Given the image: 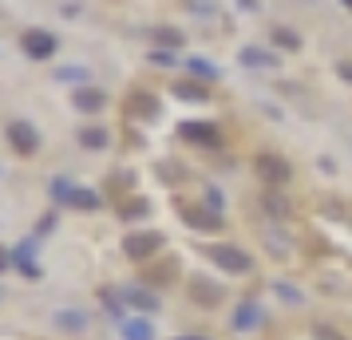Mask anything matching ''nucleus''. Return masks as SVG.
Returning a JSON list of instances; mask_svg holds the SVG:
<instances>
[{"mask_svg": "<svg viewBox=\"0 0 352 340\" xmlns=\"http://www.w3.org/2000/svg\"><path fill=\"white\" fill-rule=\"evenodd\" d=\"M159 245H162V234L143 229V234H127V238H123V253L135 258V261H146V258H155V253H159Z\"/></svg>", "mask_w": 352, "mask_h": 340, "instance_id": "f257e3e1", "label": "nucleus"}, {"mask_svg": "<svg viewBox=\"0 0 352 340\" xmlns=\"http://www.w3.org/2000/svg\"><path fill=\"white\" fill-rule=\"evenodd\" d=\"M210 258L218 261L226 273H250V265H254V261L245 258L241 249H234V245H214V249H210Z\"/></svg>", "mask_w": 352, "mask_h": 340, "instance_id": "f03ea898", "label": "nucleus"}, {"mask_svg": "<svg viewBox=\"0 0 352 340\" xmlns=\"http://www.w3.org/2000/svg\"><path fill=\"white\" fill-rule=\"evenodd\" d=\"M24 52H28L32 60H48L52 52H56V36L44 32V28H32V32H24Z\"/></svg>", "mask_w": 352, "mask_h": 340, "instance_id": "7ed1b4c3", "label": "nucleus"}, {"mask_svg": "<svg viewBox=\"0 0 352 340\" xmlns=\"http://www.w3.org/2000/svg\"><path fill=\"white\" fill-rule=\"evenodd\" d=\"M8 143L16 146L20 155H32L36 146H40V135H36L32 123H12V127H8Z\"/></svg>", "mask_w": 352, "mask_h": 340, "instance_id": "20e7f679", "label": "nucleus"}, {"mask_svg": "<svg viewBox=\"0 0 352 340\" xmlns=\"http://www.w3.org/2000/svg\"><path fill=\"white\" fill-rule=\"evenodd\" d=\"M257 174H261L265 182H273V186H277V182H285V179H289V166H285V159L261 155V159H257Z\"/></svg>", "mask_w": 352, "mask_h": 340, "instance_id": "39448f33", "label": "nucleus"}, {"mask_svg": "<svg viewBox=\"0 0 352 340\" xmlns=\"http://www.w3.org/2000/svg\"><path fill=\"white\" fill-rule=\"evenodd\" d=\"M182 218H190L194 229H218V214L214 210H198V206H182Z\"/></svg>", "mask_w": 352, "mask_h": 340, "instance_id": "423d86ee", "label": "nucleus"}, {"mask_svg": "<svg viewBox=\"0 0 352 340\" xmlns=\"http://www.w3.org/2000/svg\"><path fill=\"white\" fill-rule=\"evenodd\" d=\"M182 135L194 143H218V127H210V123H182Z\"/></svg>", "mask_w": 352, "mask_h": 340, "instance_id": "0eeeda50", "label": "nucleus"}, {"mask_svg": "<svg viewBox=\"0 0 352 340\" xmlns=\"http://www.w3.org/2000/svg\"><path fill=\"white\" fill-rule=\"evenodd\" d=\"M56 324H60L64 332H83V324H87V317H83L80 308H64V313H56Z\"/></svg>", "mask_w": 352, "mask_h": 340, "instance_id": "6e6552de", "label": "nucleus"}, {"mask_svg": "<svg viewBox=\"0 0 352 340\" xmlns=\"http://www.w3.org/2000/svg\"><path fill=\"white\" fill-rule=\"evenodd\" d=\"M119 328H123V340H151L155 337L146 321H119Z\"/></svg>", "mask_w": 352, "mask_h": 340, "instance_id": "1a4fd4ad", "label": "nucleus"}, {"mask_svg": "<svg viewBox=\"0 0 352 340\" xmlns=\"http://www.w3.org/2000/svg\"><path fill=\"white\" fill-rule=\"evenodd\" d=\"M186 71H190V76H198V80H218V67L210 64V60H198V56H190V60H186Z\"/></svg>", "mask_w": 352, "mask_h": 340, "instance_id": "9d476101", "label": "nucleus"}, {"mask_svg": "<svg viewBox=\"0 0 352 340\" xmlns=\"http://www.w3.org/2000/svg\"><path fill=\"white\" fill-rule=\"evenodd\" d=\"M103 103H107L103 91H76V107H80V111H99Z\"/></svg>", "mask_w": 352, "mask_h": 340, "instance_id": "9b49d317", "label": "nucleus"}, {"mask_svg": "<svg viewBox=\"0 0 352 340\" xmlns=\"http://www.w3.org/2000/svg\"><path fill=\"white\" fill-rule=\"evenodd\" d=\"M241 64H257V67H277V60H273L270 52H261V48H241Z\"/></svg>", "mask_w": 352, "mask_h": 340, "instance_id": "f8f14e48", "label": "nucleus"}, {"mask_svg": "<svg viewBox=\"0 0 352 340\" xmlns=\"http://www.w3.org/2000/svg\"><path fill=\"white\" fill-rule=\"evenodd\" d=\"M80 143L103 150V146H107V131H103V127H87V131H80Z\"/></svg>", "mask_w": 352, "mask_h": 340, "instance_id": "ddd939ff", "label": "nucleus"}, {"mask_svg": "<svg viewBox=\"0 0 352 340\" xmlns=\"http://www.w3.org/2000/svg\"><path fill=\"white\" fill-rule=\"evenodd\" d=\"M175 95L186 99V103H202V99H206V91H202L198 83H175Z\"/></svg>", "mask_w": 352, "mask_h": 340, "instance_id": "4468645a", "label": "nucleus"}, {"mask_svg": "<svg viewBox=\"0 0 352 340\" xmlns=\"http://www.w3.org/2000/svg\"><path fill=\"white\" fill-rule=\"evenodd\" d=\"M257 317H261V313H257V305H250V301H245V305L238 308V317H234V324H238V328H254V324H257Z\"/></svg>", "mask_w": 352, "mask_h": 340, "instance_id": "2eb2a0df", "label": "nucleus"}, {"mask_svg": "<svg viewBox=\"0 0 352 340\" xmlns=\"http://www.w3.org/2000/svg\"><path fill=\"white\" fill-rule=\"evenodd\" d=\"M123 297H127L131 305H139V308H159V301H155V297H151V293H123Z\"/></svg>", "mask_w": 352, "mask_h": 340, "instance_id": "dca6fc26", "label": "nucleus"}, {"mask_svg": "<svg viewBox=\"0 0 352 340\" xmlns=\"http://www.w3.org/2000/svg\"><path fill=\"white\" fill-rule=\"evenodd\" d=\"M72 206H80V210H87V206H91V210H96L99 198L91 194V190H76V194H72Z\"/></svg>", "mask_w": 352, "mask_h": 340, "instance_id": "f3484780", "label": "nucleus"}, {"mask_svg": "<svg viewBox=\"0 0 352 340\" xmlns=\"http://www.w3.org/2000/svg\"><path fill=\"white\" fill-rule=\"evenodd\" d=\"M155 40H159V44H166V48H178V44H182V36H178L175 28H159V32H155Z\"/></svg>", "mask_w": 352, "mask_h": 340, "instance_id": "a211bd4d", "label": "nucleus"}, {"mask_svg": "<svg viewBox=\"0 0 352 340\" xmlns=\"http://www.w3.org/2000/svg\"><path fill=\"white\" fill-rule=\"evenodd\" d=\"M273 40H277V44H285V48H301V40L289 32V28H277V32H273Z\"/></svg>", "mask_w": 352, "mask_h": 340, "instance_id": "6ab92c4d", "label": "nucleus"}, {"mask_svg": "<svg viewBox=\"0 0 352 340\" xmlns=\"http://www.w3.org/2000/svg\"><path fill=\"white\" fill-rule=\"evenodd\" d=\"M313 337H317V340H344L340 332H333L329 324H317V328H313Z\"/></svg>", "mask_w": 352, "mask_h": 340, "instance_id": "aec40b11", "label": "nucleus"}, {"mask_svg": "<svg viewBox=\"0 0 352 340\" xmlns=\"http://www.w3.org/2000/svg\"><path fill=\"white\" fill-rule=\"evenodd\" d=\"M139 214H146V202H131V206H123V218H139Z\"/></svg>", "mask_w": 352, "mask_h": 340, "instance_id": "412c9836", "label": "nucleus"}, {"mask_svg": "<svg viewBox=\"0 0 352 340\" xmlns=\"http://www.w3.org/2000/svg\"><path fill=\"white\" fill-rule=\"evenodd\" d=\"M83 76H87L83 67H64V71H60V80H83Z\"/></svg>", "mask_w": 352, "mask_h": 340, "instance_id": "4be33fe9", "label": "nucleus"}, {"mask_svg": "<svg viewBox=\"0 0 352 340\" xmlns=\"http://www.w3.org/2000/svg\"><path fill=\"white\" fill-rule=\"evenodd\" d=\"M340 76H349L352 80V64H340Z\"/></svg>", "mask_w": 352, "mask_h": 340, "instance_id": "5701e85b", "label": "nucleus"}, {"mask_svg": "<svg viewBox=\"0 0 352 340\" xmlns=\"http://www.w3.org/2000/svg\"><path fill=\"white\" fill-rule=\"evenodd\" d=\"M178 340H206V337H178Z\"/></svg>", "mask_w": 352, "mask_h": 340, "instance_id": "b1692460", "label": "nucleus"}, {"mask_svg": "<svg viewBox=\"0 0 352 340\" xmlns=\"http://www.w3.org/2000/svg\"><path fill=\"white\" fill-rule=\"evenodd\" d=\"M0 265H4V253H0Z\"/></svg>", "mask_w": 352, "mask_h": 340, "instance_id": "393cba45", "label": "nucleus"}, {"mask_svg": "<svg viewBox=\"0 0 352 340\" xmlns=\"http://www.w3.org/2000/svg\"><path fill=\"white\" fill-rule=\"evenodd\" d=\"M344 4H349V8H352V0H344Z\"/></svg>", "mask_w": 352, "mask_h": 340, "instance_id": "a878e982", "label": "nucleus"}]
</instances>
